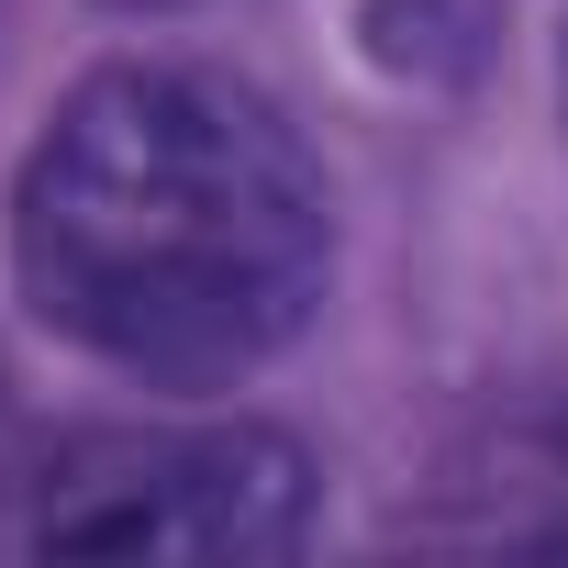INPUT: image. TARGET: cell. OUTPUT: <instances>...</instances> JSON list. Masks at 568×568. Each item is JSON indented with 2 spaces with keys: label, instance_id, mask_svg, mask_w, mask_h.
<instances>
[{
  "label": "cell",
  "instance_id": "cell-1",
  "mask_svg": "<svg viewBox=\"0 0 568 568\" xmlns=\"http://www.w3.org/2000/svg\"><path fill=\"white\" fill-rule=\"evenodd\" d=\"M12 256L68 346L156 390H212L313 324L335 212L245 79L101 68L23 156Z\"/></svg>",
  "mask_w": 568,
  "mask_h": 568
},
{
  "label": "cell",
  "instance_id": "cell-2",
  "mask_svg": "<svg viewBox=\"0 0 568 568\" xmlns=\"http://www.w3.org/2000/svg\"><path fill=\"white\" fill-rule=\"evenodd\" d=\"M313 535V457L267 424L79 435L34 468L23 546L68 557H291Z\"/></svg>",
  "mask_w": 568,
  "mask_h": 568
},
{
  "label": "cell",
  "instance_id": "cell-3",
  "mask_svg": "<svg viewBox=\"0 0 568 568\" xmlns=\"http://www.w3.org/2000/svg\"><path fill=\"white\" fill-rule=\"evenodd\" d=\"M123 12H179V0H123Z\"/></svg>",
  "mask_w": 568,
  "mask_h": 568
}]
</instances>
